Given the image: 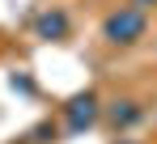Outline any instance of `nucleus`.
<instances>
[{"mask_svg":"<svg viewBox=\"0 0 157 144\" xmlns=\"http://www.w3.org/2000/svg\"><path fill=\"white\" fill-rule=\"evenodd\" d=\"M64 123H68V131L94 127V123H98V97L94 93H77L68 106H64Z\"/></svg>","mask_w":157,"mask_h":144,"instance_id":"nucleus-2","label":"nucleus"},{"mask_svg":"<svg viewBox=\"0 0 157 144\" xmlns=\"http://www.w3.org/2000/svg\"><path fill=\"white\" fill-rule=\"evenodd\" d=\"M47 140H55V127H51V123L34 127V144H47Z\"/></svg>","mask_w":157,"mask_h":144,"instance_id":"nucleus-5","label":"nucleus"},{"mask_svg":"<svg viewBox=\"0 0 157 144\" xmlns=\"http://www.w3.org/2000/svg\"><path fill=\"white\" fill-rule=\"evenodd\" d=\"M119 144H136V140H119Z\"/></svg>","mask_w":157,"mask_h":144,"instance_id":"nucleus-8","label":"nucleus"},{"mask_svg":"<svg viewBox=\"0 0 157 144\" xmlns=\"http://www.w3.org/2000/svg\"><path fill=\"white\" fill-rule=\"evenodd\" d=\"M34 34L47 38V43L68 38V13H64V9H47V13H38V17H34Z\"/></svg>","mask_w":157,"mask_h":144,"instance_id":"nucleus-3","label":"nucleus"},{"mask_svg":"<svg viewBox=\"0 0 157 144\" xmlns=\"http://www.w3.org/2000/svg\"><path fill=\"white\" fill-rule=\"evenodd\" d=\"M140 119H144V110H140L132 97H123V102L110 106V123H115V131H128V127H136Z\"/></svg>","mask_w":157,"mask_h":144,"instance_id":"nucleus-4","label":"nucleus"},{"mask_svg":"<svg viewBox=\"0 0 157 144\" xmlns=\"http://www.w3.org/2000/svg\"><path fill=\"white\" fill-rule=\"evenodd\" d=\"M144 9L140 4H123V9H115L110 17L102 21V38L106 43H115V47H128L136 38H144Z\"/></svg>","mask_w":157,"mask_h":144,"instance_id":"nucleus-1","label":"nucleus"},{"mask_svg":"<svg viewBox=\"0 0 157 144\" xmlns=\"http://www.w3.org/2000/svg\"><path fill=\"white\" fill-rule=\"evenodd\" d=\"M136 4H140V9H149V4H157V0H136Z\"/></svg>","mask_w":157,"mask_h":144,"instance_id":"nucleus-7","label":"nucleus"},{"mask_svg":"<svg viewBox=\"0 0 157 144\" xmlns=\"http://www.w3.org/2000/svg\"><path fill=\"white\" fill-rule=\"evenodd\" d=\"M13 89H21V93H34V85H30V76H13Z\"/></svg>","mask_w":157,"mask_h":144,"instance_id":"nucleus-6","label":"nucleus"}]
</instances>
